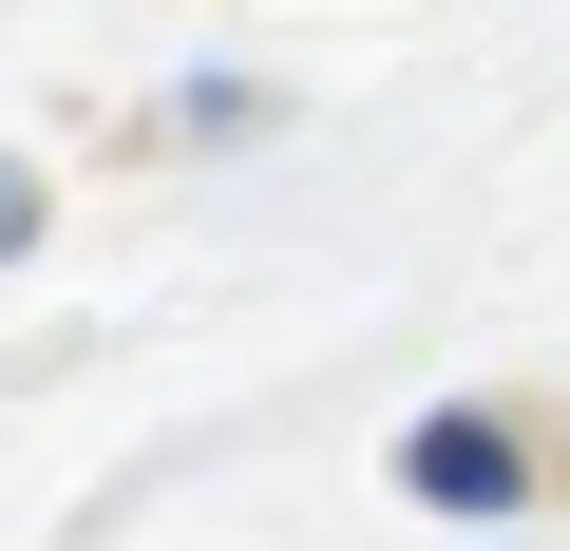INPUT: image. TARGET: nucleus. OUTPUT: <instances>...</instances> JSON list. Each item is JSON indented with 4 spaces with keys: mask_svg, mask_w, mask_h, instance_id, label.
<instances>
[{
    "mask_svg": "<svg viewBox=\"0 0 570 551\" xmlns=\"http://www.w3.org/2000/svg\"><path fill=\"white\" fill-rule=\"evenodd\" d=\"M400 475H419L438 513H513V494H532V437H513V419H419Z\"/></svg>",
    "mask_w": 570,
    "mask_h": 551,
    "instance_id": "obj_1",
    "label": "nucleus"
},
{
    "mask_svg": "<svg viewBox=\"0 0 570 551\" xmlns=\"http://www.w3.org/2000/svg\"><path fill=\"white\" fill-rule=\"evenodd\" d=\"M0 247H39V171L20 152H0Z\"/></svg>",
    "mask_w": 570,
    "mask_h": 551,
    "instance_id": "obj_2",
    "label": "nucleus"
}]
</instances>
